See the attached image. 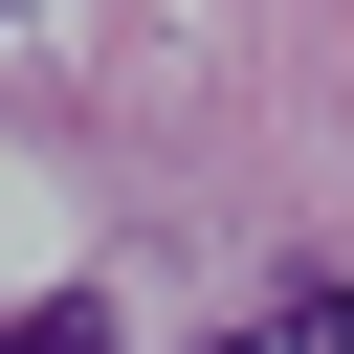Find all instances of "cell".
<instances>
[{"label": "cell", "instance_id": "obj_1", "mask_svg": "<svg viewBox=\"0 0 354 354\" xmlns=\"http://www.w3.org/2000/svg\"><path fill=\"white\" fill-rule=\"evenodd\" d=\"M221 354H354V288H288V310H243Z\"/></svg>", "mask_w": 354, "mask_h": 354}, {"label": "cell", "instance_id": "obj_2", "mask_svg": "<svg viewBox=\"0 0 354 354\" xmlns=\"http://www.w3.org/2000/svg\"><path fill=\"white\" fill-rule=\"evenodd\" d=\"M0 354H111V310H88V288H44V310H22Z\"/></svg>", "mask_w": 354, "mask_h": 354}]
</instances>
